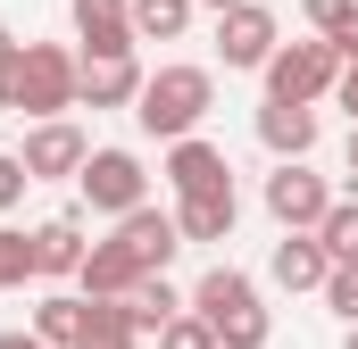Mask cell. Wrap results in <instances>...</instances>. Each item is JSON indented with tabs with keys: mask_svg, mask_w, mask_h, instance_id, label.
Masks as SVG:
<instances>
[{
	"mask_svg": "<svg viewBox=\"0 0 358 349\" xmlns=\"http://www.w3.org/2000/svg\"><path fill=\"white\" fill-rule=\"evenodd\" d=\"M76 191H84V208H100V216H125V208H142L150 174H142L134 150H92L84 174H76Z\"/></svg>",
	"mask_w": 358,
	"mask_h": 349,
	"instance_id": "cell-6",
	"label": "cell"
},
{
	"mask_svg": "<svg viewBox=\"0 0 358 349\" xmlns=\"http://www.w3.org/2000/svg\"><path fill=\"white\" fill-rule=\"evenodd\" d=\"M350 174H358V125H350Z\"/></svg>",
	"mask_w": 358,
	"mask_h": 349,
	"instance_id": "cell-32",
	"label": "cell"
},
{
	"mask_svg": "<svg viewBox=\"0 0 358 349\" xmlns=\"http://www.w3.org/2000/svg\"><path fill=\"white\" fill-rule=\"evenodd\" d=\"M25 174L34 183H59V174H84V158H92V142L67 125V117H34V133H25Z\"/></svg>",
	"mask_w": 358,
	"mask_h": 349,
	"instance_id": "cell-9",
	"label": "cell"
},
{
	"mask_svg": "<svg viewBox=\"0 0 358 349\" xmlns=\"http://www.w3.org/2000/svg\"><path fill=\"white\" fill-rule=\"evenodd\" d=\"M234 216H242V200H234V183H225V191H192V200L176 208L183 242H234Z\"/></svg>",
	"mask_w": 358,
	"mask_h": 349,
	"instance_id": "cell-14",
	"label": "cell"
},
{
	"mask_svg": "<svg viewBox=\"0 0 358 349\" xmlns=\"http://www.w3.org/2000/svg\"><path fill=\"white\" fill-rule=\"evenodd\" d=\"M350 17H358V0H308V25H317L325 42H334V34H342Z\"/></svg>",
	"mask_w": 358,
	"mask_h": 349,
	"instance_id": "cell-24",
	"label": "cell"
},
{
	"mask_svg": "<svg viewBox=\"0 0 358 349\" xmlns=\"http://www.w3.org/2000/svg\"><path fill=\"white\" fill-rule=\"evenodd\" d=\"M176 250H183V225H176V216H159V208L142 200V208L117 216L108 242H92V250H84V291H134L142 274H167Z\"/></svg>",
	"mask_w": 358,
	"mask_h": 349,
	"instance_id": "cell-1",
	"label": "cell"
},
{
	"mask_svg": "<svg viewBox=\"0 0 358 349\" xmlns=\"http://www.w3.org/2000/svg\"><path fill=\"white\" fill-rule=\"evenodd\" d=\"M34 333H42L50 349H76L84 341V291H50V299L34 308Z\"/></svg>",
	"mask_w": 358,
	"mask_h": 349,
	"instance_id": "cell-17",
	"label": "cell"
},
{
	"mask_svg": "<svg viewBox=\"0 0 358 349\" xmlns=\"http://www.w3.org/2000/svg\"><path fill=\"white\" fill-rule=\"evenodd\" d=\"M267 274L283 283V291H325V274H334V250H325L317 233H283V242H275V258H267Z\"/></svg>",
	"mask_w": 358,
	"mask_h": 349,
	"instance_id": "cell-12",
	"label": "cell"
},
{
	"mask_svg": "<svg viewBox=\"0 0 358 349\" xmlns=\"http://www.w3.org/2000/svg\"><path fill=\"white\" fill-rule=\"evenodd\" d=\"M192 308L217 325V349H267V308H259V283L250 274H234V266H208L200 274V291H192Z\"/></svg>",
	"mask_w": 358,
	"mask_h": 349,
	"instance_id": "cell-4",
	"label": "cell"
},
{
	"mask_svg": "<svg viewBox=\"0 0 358 349\" xmlns=\"http://www.w3.org/2000/svg\"><path fill=\"white\" fill-rule=\"evenodd\" d=\"M17 50H25V42H17V34L0 25V84H8V67H17Z\"/></svg>",
	"mask_w": 358,
	"mask_h": 349,
	"instance_id": "cell-28",
	"label": "cell"
},
{
	"mask_svg": "<svg viewBox=\"0 0 358 349\" xmlns=\"http://www.w3.org/2000/svg\"><path fill=\"white\" fill-rule=\"evenodd\" d=\"M325 308H334L342 325H358V258H334V274H325Z\"/></svg>",
	"mask_w": 358,
	"mask_h": 349,
	"instance_id": "cell-23",
	"label": "cell"
},
{
	"mask_svg": "<svg viewBox=\"0 0 358 349\" xmlns=\"http://www.w3.org/2000/svg\"><path fill=\"white\" fill-rule=\"evenodd\" d=\"M259 142H267L275 158H308L317 150V108L308 100H267L259 108Z\"/></svg>",
	"mask_w": 358,
	"mask_h": 349,
	"instance_id": "cell-13",
	"label": "cell"
},
{
	"mask_svg": "<svg viewBox=\"0 0 358 349\" xmlns=\"http://www.w3.org/2000/svg\"><path fill=\"white\" fill-rule=\"evenodd\" d=\"M200 8H217V17H225V8H242V0H200Z\"/></svg>",
	"mask_w": 358,
	"mask_h": 349,
	"instance_id": "cell-31",
	"label": "cell"
},
{
	"mask_svg": "<svg viewBox=\"0 0 358 349\" xmlns=\"http://www.w3.org/2000/svg\"><path fill=\"white\" fill-rule=\"evenodd\" d=\"M325 208H334L325 174H308L300 158H283V167L267 174V216L283 225V233H317V225H325Z\"/></svg>",
	"mask_w": 358,
	"mask_h": 349,
	"instance_id": "cell-7",
	"label": "cell"
},
{
	"mask_svg": "<svg viewBox=\"0 0 358 349\" xmlns=\"http://www.w3.org/2000/svg\"><path fill=\"white\" fill-rule=\"evenodd\" d=\"M317 242H325L334 258H358V200H334V208H325V225H317Z\"/></svg>",
	"mask_w": 358,
	"mask_h": 349,
	"instance_id": "cell-21",
	"label": "cell"
},
{
	"mask_svg": "<svg viewBox=\"0 0 358 349\" xmlns=\"http://www.w3.org/2000/svg\"><path fill=\"white\" fill-rule=\"evenodd\" d=\"M125 299H134V325H142V333H159V325H167V316L183 308V299H176V283H167V274H142V283H134Z\"/></svg>",
	"mask_w": 358,
	"mask_h": 349,
	"instance_id": "cell-19",
	"label": "cell"
},
{
	"mask_svg": "<svg viewBox=\"0 0 358 349\" xmlns=\"http://www.w3.org/2000/svg\"><path fill=\"white\" fill-rule=\"evenodd\" d=\"M25 183H34V174H25V158H17V150H0V216L25 200Z\"/></svg>",
	"mask_w": 358,
	"mask_h": 349,
	"instance_id": "cell-25",
	"label": "cell"
},
{
	"mask_svg": "<svg viewBox=\"0 0 358 349\" xmlns=\"http://www.w3.org/2000/svg\"><path fill=\"white\" fill-rule=\"evenodd\" d=\"M342 349H358V325H350V341H342Z\"/></svg>",
	"mask_w": 358,
	"mask_h": 349,
	"instance_id": "cell-33",
	"label": "cell"
},
{
	"mask_svg": "<svg viewBox=\"0 0 358 349\" xmlns=\"http://www.w3.org/2000/svg\"><path fill=\"white\" fill-rule=\"evenodd\" d=\"M84 50H134V0H76Z\"/></svg>",
	"mask_w": 358,
	"mask_h": 349,
	"instance_id": "cell-15",
	"label": "cell"
},
{
	"mask_svg": "<svg viewBox=\"0 0 358 349\" xmlns=\"http://www.w3.org/2000/svg\"><path fill=\"white\" fill-rule=\"evenodd\" d=\"M76 349H134V341H76Z\"/></svg>",
	"mask_w": 358,
	"mask_h": 349,
	"instance_id": "cell-30",
	"label": "cell"
},
{
	"mask_svg": "<svg viewBox=\"0 0 358 349\" xmlns=\"http://www.w3.org/2000/svg\"><path fill=\"white\" fill-rule=\"evenodd\" d=\"M34 274H84V225L76 216L34 225Z\"/></svg>",
	"mask_w": 358,
	"mask_h": 349,
	"instance_id": "cell-16",
	"label": "cell"
},
{
	"mask_svg": "<svg viewBox=\"0 0 358 349\" xmlns=\"http://www.w3.org/2000/svg\"><path fill=\"white\" fill-rule=\"evenodd\" d=\"M334 50H342V67H358V17L342 25V34H334Z\"/></svg>",
	"mask_w": 358,
	"mask_h": 349,
	"instance_id": "cell-27",
	"label": "cell"
},
{
	"mask_svg": "<svg viewBox=\"0 0 358 349\" xmlns=\"http://www.w3.org/2000/svg\"><path fill=\"white\" fill-rule=\"evenodd\" d=\"M0 349H50L42 333H0Z\"/></svg>",
	"mask_w": 358,
	"mask_h": 349,
	"instance_id": "cell-29",
	"label": "cell"
},
{
	"mask_svg": "<svg viewBox=\"0 0 358 349\" xmlns=\"http://www.w3.org/2000/svg\"><path fill=\"white\" fill-rule=\"evenodd\" d=\"M275 42H283V25H275V8H259V0H242V8L217 17V59L225 67H267Z\"/></svg>",
	"mask_w": 358,
	"mask_h": 349,
	"instance_id": "cell-8",
	"label": "cell"
},
{
	"mask_svg": "<svg viewBox=\"0 0 358 349\" xmlns=\"http://www.w3.org/2000/svg\"><path fill=\"white\" fill-rule=\"evenodd\" d=\"M34 274V233H17V225H0V291H17Z\"/></svg>",
	"mask_w": 358,
	"mask_h": 349,
	"instance_id": "cell-22",
	"label": "cell"
},
{
	"mask_svg": "<svg viewBox=\"0 0 358 349\" xmlns=\"http://www.w3.org/2000/svg\"><path fill=\"white\" fill-rule=\"evenodd\" d=\"M334 100L350 108V125H358V67H342V75H334Z\"/></svg>",
	"mask_w": 358,
	"mask_h": 349,
	"instance_id": "cell-26",
	"label": "cell"
},
{
	"mask_svg": "<svg viewBox=\"0 0 358 349\" xmlns=\"http://www.w3.org/2000/svg\"><path fill=\"white\" fill-rule=\"evenodd\" d=\"M167 183H176V200H192V191H225V183H234V167H225V150H217V142L183 133L176 150H167Z\"/></svg>",
	"mask_w": 358,
	"mask_h": 349,
	"instance_id": "cell-11",
	"label": "cell"
},
{
	"mask_svg": "<svg viewBox=\"0 0 358 349\" xmlns=\"http://www.w3.org/2000/svg\"><path fill=\"white\" fill-rule=\"evenodd\" d=\"M259 75H267V100H308V108H317V100L334 91V75H342V50H334L325 34H317V42H275V59Z\"/></svg>",
	"mask_w": 358,
	"mask_h": 349,
	"instance_id": "cell-5",
	"label": "cell"
},
{
	"mask_svg": "<svg viewBox=\"0 0 358 349\" xmlns=\"http://www.w3.org/2000/svg\"><path fill=\"white\" fill-rule=\"evenodd\" d=\"M208 108H217V75H208V67H159V75H142V91H134V125H142L150 142L200 133Z\"/></svg>",
	"mask_w": 358,
	"mask_h": 349,
	"instance_id": "cell-2",
	"label": "cell"
},
{
	"mask_svg": "<svg viewBox=\"0 0 358 349\" xmlns=\"http://www.w3.org/2000/svg\"><path fill=\"white\" fill-rule=\"evenodd\" d=\"M159 349H217V325H208L200 308H176V316L159 325Z\"/></svg>",
	"mask_w": 358,
	"mask_h": 349,
	"instance_id": "cell-20",
	"label": "cell"
},
{
	"mask_svg": "<svg viewBox=\"0 0 358 349\" xmlns=\"http://www.w3.org/2000/svg\"><path fill=\"white\" fill-rule=\"evenodd\" d=\"M76 75H84V59H67L59 42H25L17 67H8V84H0V108H17V117H67L76 108Z\"/></svg>",
	"mask_w": 358,
	"mask_h": 349,
	"instance_id": "cell-3",
	"label": "cell"
},
{
	"mask_svg": "<svg viewBox=\"0 0 358 349\" xmlns=\"http://www.w3.org/2000/svg\"><path fill=\"white\" fill-rule=\"evenodd\" d=\"M142 67L134 50H84V75H76V108H134Z\"/></svg>",
	"mask_w": 358,
	"mask_h": 349,
	"instance_id": "cell-10",
	"label": "cell"
},
{
	"mask_svg": "<svg viewBox=\"0 0 358 349\" xmlns=\"http://www.w3.org/2000/svg\"><path fill=\"white\" fill-rule=\"evenodd\" d=\"M200 0H134V42H176Z\"/></svg>",
	"mask_w": 358,
	"mask_h": 349,
	"instance_id": "cell-18",
	"label": "cell"
}]
</instances>
